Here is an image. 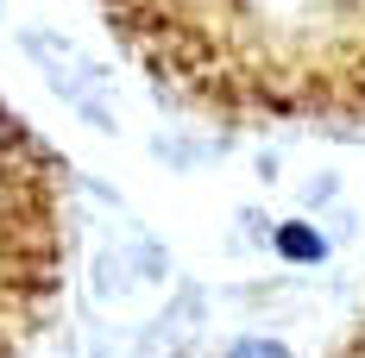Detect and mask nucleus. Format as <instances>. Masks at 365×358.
<instances>
[{
	"label": "nucleus",
	"mask_w": 365,
	"mask_h": 358,
	"mask_svg": "<svg viewBox=\"0 0 365 358\" xmlns=\"http://www.w3.org/2000/svg\"><path fill=\"white\" fill-rule=\"evenodd\" d=\"M63 277L57 170L0 113V358H19L44 327Z\"/></svg>",
	"instance_id": "nucleus-1"
},
{
	"label": "nucleus",
	"mask_w": 365,
	"mask_h": 358,
	"mask_svg": "<svg viewBox=\"0 0 365 358\" xmlns=\"http://www.w3.org/2000/svg\"><path fill=\"white\" fill-rule=\"evenodd\" d=\"M346 358H365V333H359V339H353V352H346Z\"/></svg>",
	"instance_id": "nucleus-2"
}]
</instances>
